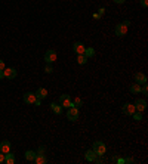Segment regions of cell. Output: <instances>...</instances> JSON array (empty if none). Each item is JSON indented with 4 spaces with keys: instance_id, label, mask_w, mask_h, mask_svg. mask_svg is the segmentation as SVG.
<instances>
[{
    "instance_id": "cell-1",
    "label": "cell",
    "mask_w": 148,
    "mask_h": 164,
    "mask_svg": "<svg viewBox=\"0 0 148 164\" xmlns=\"http://www.w3.org/2000/svg\"><path fill=\"white\" fill-rule=\"evenodd\" d=\"M129 25H130V22L129 21H123V22H120V24H117V25H115V36H119V37L126 36Z\"/></svg>"
},
{
    "instance_id": "cell-2",
    "label": "cell",
    "mask_w": 148,
    "mask_h": 164,
    "mask_svg": "<svg viewBox=\"0 0 148 164\" xmlns=\"http://www.w3.org/2000/svg\"><path fill=\"white\" fill-rule=\"evenodd\" d=\"M92 149L95 151V154H96V155H104V154L107 152V146L104 145V142H99V141L93 142V146H92Z\"/></svg>"
},
{
    "instance_id": "cell-3",
    "label": "cell",
    "mask_w": 148,
    "mask_h": 164,
    "mask_svg": "<svg viewBox=\"0 0 148 164\" xmlns=\"http://www.w3.org/2000/svg\"><path fill=\"white\" fill-rule=\"evenodd\" d=\"M68 111H67V118H68L70 121H76L77 118H79V108H76V107H70V108H67Z\"/></svg>"
},
{
    "instance_id": "cell-4",
    "label": "cell",
    "mask_w": 148,
    "mask_h": 164,
    "mask_svg": "<svg viewBox=\"0 0 148 164\" xmlns=\"http://www.w3.org/2000/svg\"><path fill=\"white\" fill-rule=\"evenodd\" d=\"M59 105L62 108H70L71 107V96L70 95H61L59 96Z\"/></svg>"
},
{
    "instance_id": "cell-5",
    "label": "cell",
    "mask_w": 148,
    "mask_h": 164,
    "mask_svg": "<svg viewBox=\"0 0 148 164\" xmlns=\"http://www.w3.org/2000/svg\"><path fill=\"white\" fill-rule=\"evenodd\" d=\"M45 61H46V64H52V62H55V61H57V52L52 50V49H49V50L45 53Z\"/></svg>"
},
{
    "instance_id": "cell-6",
    "label": "cell",
    "mask_w": 148,
    "mask_h": 164,
    "mask_svg": "<svg viewBox=\"0 0 148 164\" xmlns=\"http://www.w3.org/2000/svg\"><path fill=\"white\" fill-rule=\"evenodd\" d=\"M133 105H135V109L139 111V112H142L144 109L147 108V102H145V99H136Z\"/></svg>"
},
{
    "instance_id": "cell-7",
    "label": "cell",
    "mask_w": 148,
    "mask_h": 164,
    "mask_svg": "<svg viewBox=\"0 0 148 164\" xmlns=\"http://www.w3.org/2000/svg\"><path fill=\"white\" fill-rule=\"evenodd\" d=\"M36 95L33 92H27V93H24V102L25 104H34L36 102Z\"/></svg>"
},
{
    "instance_id": "cell-8",
    "label": "cell",
    "mask_w": 148,
    "mask_h": 164,
    "mask_svg": "<svg viewBox=\"0 0 148 164\" xmlns=\"http://www.w3.org/2000/svg\"><path fill=\"white\" fill-rule=\"evenodd\" d=\"M135 111H136V109H135V105H133V104H129V102H127V104L123 105V112H125L126 115H132Z\"/></svg>"
},
{
    "instance_id": "cell-9",
    "label": "cell",
    "mask_w": 148,
    "mask_h": 164,
    "mask_svg": "<svg viewBox=\"0 0 148 164\" xmlns=\"http://www.w3.org/2000/svg\"><path fill=\"white\" fill-rule=\"evenodd\" d=\"M84 44L83 43H80V42H76V43L73 44V50L76 52L77 55H81V53H84Z\"/></svg>"
},
{
    "instance_id": "cell-10",
    "label": "cell",
    "mask_w": 148,
    "mask_h": 164,
    "mask_svg": "<svg viewBox=\"0 0 148 164\" xmlns=\"http://www.w3.org/2000/svg\"><path fill=\"white\" fill-rule=\"evenodd\" d=\"M3 74H5V78H15L16 77V70L15 68H5Z\"/></svg>"
},
{
    "instance_id": "cell-11",
    "label": "cell",
    "mask_w": 148,
    "mask_h": 164,
    "mask_svg": "<svg viewBox=\"0 0 148 164\" xmlns=\"http://www.w3.org/2000/svg\"><path fill=\"white\" fill-rule=\"evenodd\" d=\"M11 151V142L9 141H2L0 142V152L6 154Z\"/></svg>"
},
{
    "instance_id": "cell-12",
    "label": "cell",
    "mask_w": 148,
    "mask_h": 164,
    "mask_svg": "<svg viewBox=\"0 0 148 164\" xmlns=\"http://www.w3.org/2000/svg\"><path fill=\"white\" fill-rule=\"evenodd\" d=\"M135 81L138 84H144V83H147V76L144 73H136L135 74Z\"/></svg>"
},
{
    "instance_id": "cell-13",
    "label": "cell",
    "mask_w": 148,
    "mask_h": 164,
    "mask_svg": "<svg viewBox=\"0 0 148 164\" xmlns=\"http://www.w3.org/2000/svg\"><path fill=\"white\" fill-rule=\"evenodd\" d=\"M36 98L37 99H45L46 96H47V90H46L45 87H40V89H37L36 90Z\"/></svg>"
},
{
    "instance_id": "cell-14",
    "label": "cell",
    "mask_w": 148,
    "mask_h": 164,
    "mask_svg": "<svg viewBox=\"0 0 148 164\" xmlns=\"http://www.w3.org/2000/svg\"><path fill=\"white\" fill-rule=\"evenodd\" d=\"M36 164H46V157H45V154H36V157H34V160H33Z\"/></svg>"
},
{
    "instance_id": "cell-15",
    "label": "cell",
    "mask_w": 148,
    "mask_h": 164,
    "mask_svg": "<svg viewBox=\"0 0 148 164\" xmlns=\"http://www.w3.org/2000/svg\"><path fill=\"white\" fill-rule=\"evenodd\" d=\"M50 108H52V111H53L57 115H59V114L62 112V107H61L59 104H57V102H52V104H50Z\"/></svg>"
},
{
    "instance_id": "cell-16",
    "label": "cell",
    "mask_w": 148,
    "mask_h": 164,
    "mask_svg": "<svg viewBox=\"0 0 148 164\" xmlns=\"http://www.w3.org/2000/svg\"><path fill=\"white\" fill-rule=\"evenodd\" d=\"M84 157H86V160H88V161L93 163V160L96 158V154H95V151H93V149H89V151H86Z\"/></svg>"
},
{
    "instance_id": "cell-17",
    "label": "cell",
    "mask_w": 148,
    "mask_h": 164,
    "mask_svg": "<svg viewBox=\"0 0 148 164\" xmlns=\"http://www.w3.org/2000/svg\"><path fill=\"white\" fill-rule=\"evenodd\" d=\"M5 163L6 164H13L15 163V157H13V154H12L11 151L5 154Z\"/></svg>"
},
{
    "instance_id": "cell-18",
    "label": "cell",
    "mask_w": 148,
    "mask_h": 164,
    "mask_svg": "<svg viewBox=\"0 0 148 164\" xmlns=\"http://www.w3.org/2000/svg\"><path fill=\"white\" fill-rule=\"evenodd\" d=\"M83 55H84L88 59H89V58H93V56H95V49H93V47H86Z\"/></svg>"
},
{
    "instance_id": "cell-19",
    "label": "cell",
    "mask_w": 148,
    "mask_h": 164,
    "mask_svg": "<svg viewBox=\"0 0 148 164\" xmlns=\"http://www.w3.org/2000/svg\"><path fill=\"white\" fill-rule=\"evenodd\" d=\"M71 105L76 107V108H80V107L83 105V101L80 98H74V99H71Z\"/></svg>"
},
{
    "instance_id": "cell-20",
    "label": "cell",
    "mask_w": 148,
    "mask_h": 164,
    "mask_svg": "<svg viewBox=\"0 0 148 164\" xmlns=\"http://www.w3.org/2000/svg\"><path fill=\"white\" fill-rule=\"evenodd\" d=\"M86 62H88V58H86L84 55H83V53L77 55V64H79V65H84Z\"/></svg>"
},
{
    "instance_id": "cell-21",
    "label": "cell",
    "mask_w": 148,
    "mask_h": 164,
    "mask_svg": "<svg viewBox=\"0 0 148 164\" xmlns=\"http://www.w3.org/2000/svg\"><path fill=\"white\" fill-rule=\"evenodd\" d=\"M36 154L37 152H34V151H27V152H25V160H27V161H33Z\"/></svg>"
},
{
    "instance_id": "cell-22",
    "label": "cell",
    "mask_w": 148,
    "mask_h": 164,
    "mask_svg": "<svg viewBox=\"0 0 148 164\" xmlns=\"http://www.w3.org/2000/svg\"><path fill=\"white\" fill-rule=\"evenodd\" d=\"M130 92H132V93H141V84L133 83V84L130 86Z\"/></svg>"
},
{
    "instance_id": "cell-23",
    "label": "cell",
    "mask_w": 148,
    "mask_h": 164,
    "mask_svg": "<svg viewBox=\"0 0 148 164\" xmlns=\"http://www.w3.org/2000/svg\"><path fill=\"white\" fill-rule=\"evenodd\" d=\"M45 73H46V74L53 73V67H52V64H46V65H45Z\"/></svg>"
},
{
    "instance_id": "cell-24",
    "label": "cell",
    "mask_w": 148,
    "mask_h": 164,
    "mask_svg": "<svg viewBox=\"0 0 148 164\" xmlns=\"http://www.w3.org/2000/svg\"><path fill=\"white\" fill-rule=\"evenodd\" d=\"M132 117H133V118H135L136 121H141V120H142V114H141L139 111H135V112L132 114Z\"/></svg>"
},
{
    "instance_id": "cell-25",
    "label": "cell",
    "mask_w": 148,
    "mask_h": 164,
    "mask_svg": "<svg viewBox=\"0 0 148 164\" xmlns=\"http://www.w3.org/2000/svg\"><path fill=\"white\" fill-rule=\"evenodd\" d=\"M141 93H144V95H147V93H148V86H147V83H144V86L141 87Z\"/></svg>"
},
{
    "instance_id": "cell-26",
    "label": "cell",
    "mask_w": 148,
    "mask_h": 164,
    "mask_svg": "<svg viewBox=\"0 0 148 164\" xmlns=\"http://www.w3.org/2000/svg\"><path fill=\"white\" fill-rule=\"evenodd\" d=\"M46 152V148L45 146H39V149H37V154H45Z\"/></svg>"
},
{
    "instance_id": "cell-27",
    "label": "cell",
    "mask_w": 148,
    "mask_h": 164,
    "mask_svg": "<svg viewBox=\"0 0 148 164\" xmlns=\"http://www.w3.org/2000/svg\"><path fill=\"white\" fill-rule=\"evenodd\" d=\"M139 2H141V6L142 8H147L148 6V0H139Z\"/></svg>"
},
{
    "instance_id": "cell-28",
    "label": "cell",
    "mask_w": 148,
    "mask_h": 164,
    "mask_svg": "<svg viewBox=\"0 0 148 164\" xmlns=\"http://www.w3.org/2000/svg\"><path fill=\"white\" fill-rule=\"evenodd\" d=\"M125 163H135V160L129 157V158H126V160H125Z\"/></svg>"
},
{
    "instance_id": "cell-29",
    "label": "cell",
    "mask_w": 148,
    "mask_h": 164,
    "mask_svg": "<svg viewBox=\"0 0 148 164\" xmlns=\"http://www.w3.org/2000/svg\"><path fill=\"white\" fill-rule=\"evenodd\" d=\"M0 163H5V154L0 152Z\"/></svg>"
},
{
    "instance_id": "cell-30",
    "label": "cell",
    "mask_w": 148,
    "mask_h": 164,
    "mask_svg": "<svg viewBox=\"0 0 148 164\" xmlns=\"http://www.w3.org/2000/svg\"><path fill=\"white\" fill-rule=\"evenodd\" d=\"M3 70H5V62L0 59V71H3Z\"/></svg>"
},
{
    "instance_id": "cell-31",
    "label": "cell",
    "mask_w": 148,
    "mask_h": 164,
    "mask_svg": "<svg viewBox=\"0 0 148 164\" xmlns=\"http://www.w3.org/2000/svg\"><path fill=\"white\" fill-rule=\"evenodd\" d=\"M115 161L119 164H125V160H123V158H119V160H115Z\"/></svg>"
},
{
    "instance_id": "cell-32",
    "label": "cell",
    "mask_w": 148,
    "mask_h": 164,
    "mask_svg": "<svg viewBox=\"0 0 148 164\" xmlns=\"http://www.w3.org/2000/svg\"><path fill=\"white\" fill-rule=\"evenodd\" d=\"M93 18H95V19H99L101 15H99V13H93Z\"/></svg>"
},
{
    "instance_id": "cell-33",
    "label": "cell",
    "mask_w": 148,
    "mask_h": 164,
    "mask_svg": "<svg viewBox=\"0 0 148 164\" xmlns=\"http://www.w3.org/2000/svg\"><path fill=\"white\" fill-rule=\"evenodd\" d=\"M114 2H115V3H117V5H122V3H125L126 0H114Z\"/></svg>"
},
{
    "instance_id": "cell-34",
    "label": "cell",
    "mask_w": 148,
    "mask_h": 164,
    "mask_svg": "<svg viewBox=\"0 0 148 164\" xmlns=\"http://www.w3.org/2000/svg\"><path fill=\"white\" fill-rule=\"evenodd\" d=\"M40 104H42V99H36L34 105H40Z\"/></svg>"
},
{
    "instance_id": "cell-35",
    "label": "cell",
    "mask_w": 148,
    "mask_h": 164,
    "mask_svg": "<svg viewBox=\"0 0 148 164\" xmlns=\"http://www.w3.org/2000/svg\"><path fill=\"white\" fill-rule=\"evenodd\" d=\"M104 12H105V9H104V8H101V9L98 11V13H99V15H104Z\"/></svg>"
},
{
    "instance_id": "cell-36",
    "label": "cell",
    "mask_w": 148,
    "mask_h": 164,
    "mask_svg": "<svg viewBox=\"0 0 148 164\" xmlns=\"http://www.w3.org/2000/svg\"><path fill=\"white\" fill-rule=\"evenodd\" d=\"M0 78H5V74H3V71H0Z\"/></svg>"
}]
</instances>
